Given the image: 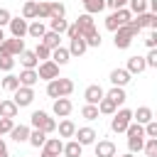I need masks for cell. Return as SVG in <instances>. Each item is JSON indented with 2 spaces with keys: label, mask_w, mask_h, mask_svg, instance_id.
Returning a JSON list of instances; mask_svg holds the SVG:
<instances>
[{
  "label": "cell",
  "mask_w": 157,
  "mask_h": 157,
  "mask_svg": "<svg viewBox=\"0 0 157 157\" xmlns=\"http://www.w3.org/2000/svg\"><path fill=\"white\" fill-rule=\"evenodd\" d=\"M42 147L49 150V152H54V155H61V150H64V140H61V137H47Z\"/></svg>",
  "instance_id": "obj_29"
},
{
  "label": "cell",
  "mask_w": 157,
  "mask_h": 157,
  "mask_svg": "<svg viewBox=\"0 0 157 157\" xmlns=\"http://www.w3.org/2000/svg\"><path fill=\"white\" fill-rule=\"evenodd\" d=\"M69 59H71V54H69V49L66 47H56V49H52V61L54 64H59V66H64V64H69Z\"/></svg>",
  "instance_id": "obj_25"
},
{
  "label": "cell",
  "mask_w": 157,
  "mask_h": 157,
  "mask_svg": "<svg viewBox=\"0 0 157 157\" xmlns=\"http://www.w3.org/2000/svg\"><path fill=\"white\" fill-rule=\"evenodd\" d=\"M44 32H47V25L42 22V20H29V25H27V37H32V39H42L44 37Z\"/></svg>",
  "instance_id": "obj_17"
},
{
  "label": "cell",
  "mask_w": 157,
  "mask_h": 157,
  "mask_svg": "<svg viewBox=\"0 0 157 157\" xmlns=\"http://www.w3.org/2000/svg\"><path fill=\"white\" fill-rule=\"evenodd\" d=\"M145 66H147V69H157V49H150V52H147Z\"/></svg>",
  "instance_id": "obj_42"
},
{
  "label": "cell",
  "mask_w": 157,
  "mask_h": 157,
  "mask_svg": "<svg viewBox=\"0 0 157 157\" xmlns=\"http://www.w3.org/2000/svg\"><path fill=\"white\" fill-rule=\"evenodd\" d=\"M69 54L71 56H83L86 52H88V44H86V39L83 37H74V39H69Z\"/></svg>",
  "instance_id": "obj_14"
},
{
  "label": "cell",
  "mask_w": 157,
  "mask_h": 157,
  "mask_svg": "<svg viewBox=\"0 0 157 157\" xmlns=\"http://www.w3.org/2000/svg\"><path fill=\"white\" fill-rule=\"evenodd\" d=\"M128 74L135 76V74H142L147 66H145V56H128V64H125Z\"/></svg>",
  "instance_id": "obj_21"
},
{
  "label": "cell",
  "mask_w": 157,
  "mask_h": 157,
  "mask_svg": "<svg viewBox=\"0 0 157 157\" xmlns=\"http://www.w3.org/2000/svg\"><path fill=\"white\" fill-rule=\"evenodd\" d=\"M17 113H20V108L15 105V101L12 98H2L0 101V118H17Z\"/></svg>",
  "instance_id": "obj_20"
},
{
  "label": "cell",
  "mask_w": 157,
  "mask_h": 157,
  "mask_svg": "<svg viewBox=\"0 0 157 157\" xmlns=\"http://www.w3.org/2000/svg\"><path fill=\"white\" fill-rule=\"evenodd\" d=\"M0 157H7V152H0Z\"/></svg>",
  "instance_id": "obj_54"
},
{
  "label": "cell",
  "mask_w": 157,
  "mask_h": 157,
  "mask_svg": "<svg viewBox=\"0 0 157 157\" xmlns=\"http://www.w3.org/2000/svg\"><path fill=\"white\" fill-rule=\"evenodd\" d=\"M120 157H135V152H125V155H120Z\"/></svg>",
  "instance_id": "obj_52"
},
{
  "label": "cell",
  "mask_w": 157,
  "mask_h": 157,
  "mask_svg": "<svg viewBox=\"0 0 157 157\" xmlns=\"http://www.w3.org/2000/svg\"><path fill=\"white\" fill-rule=\"evenodd\" d=\"M96 137H98V132H96L93 128H88V125H86V128H76V132H74V140H76L78 145H83V147H86V145H93Z\"/></svg>",
  "instance_id": "obj_11"
},
{
  "label": "cell",
  "mask_w": 157,
  "mask_h": 157,
  "mask_svg": "<svg viewBox=\"0 0 157 157\" xmlns=\"http://www.w3.org/2000/svg\"><path fill=\"white\" fill-rule=\"evenodd\" d=\"M81 157H83V155H81Z\"/></svg>",
  "instance_id": "obj_57"
},
{
  "label": "cell",
  "mask_w": 157,
  "mask_h": 157,
  "mask_svg": "<svg viewBox=\"0 0 157 157\" xmlns=\"http://www.w3.org/2000/svg\"><path fill=\"white\" fill-rule=\"evenodd\" d=\"M49 17H66V7L61 0H49Z\"/></svg>",
  "instance_id": "obj_33"
},
{
  "label": "cell",
  "mask_w": 157,
  "mask_h": 157,
  "mask_svg": "<svg viewBox=\"0 0 157 157\" xmlns=\"http://www.w3.org/2000/svg\"><path fill=\"white\" fill-rule=\"evenodd\" d=\"M105 98H110V101L120 108V105L128 101V93H125V88H123V86H113L110 91H105Z\"/></svg>",
  "instance_id": "obj_22"
},
{
  "label": "cell",
  "mask_w": 157,
  "mask_h": 157,
  "mask_svg": "<svg viewBox=\"0 0 157 157\" xmlns=\"http://www.w3.org/2000/svg\"><path fill=\"white\" fill-rule=\"evenodd\" d=\"M93 152H96V157H115L118 147H115L113 140H96L93 142Z\"/></svg>",
  "instance_id": "obj_10"
},
{
  "label": "cell",
  "mask_w": 157,
  "mask_h": 157,
  "mask_svg": "<svg viewBox=\"0 0 157 157\" xmlns=\"http://www.w3.org/2000/svg\"><path fill=\"white\" fill-rule=\"evenodd\" d=\"M142 152H145L147 157H157V137H145Z\"/></svg>",
  "instance_id": "obj_35"
},
{
  "label": "cell",
  "mask_w": 157,
  "mask_h": 157,
  "mask_svg": "<svg viewBox=\"0 0 157 157\" xmlns=\"http://www.w3.org/2000/svg\"><path fill=\"white\" fill-rule=\"evenodd\" d=\"M12 101H15L17 108L32 105V101H34V88H32V86H17V88L12 91Z\"/></svg>",
  "instance_id": "obj_5"
},
{
  "label": "cell",
  "mask_w": 157,
  "mask_h": 157,
  "mask_svg": "<svg viewBox=\"0 0 157 157\" xmlns=\"http://www.w3.org/2000/svg\"><path fill=\"white\" fill-rule=\"evenodd\" d=\"M71 93H74V81L71 78L59 76V78L47 81V96L49 98H64V96H71Z\"/></svg>",
  "instance_id": "obj_2"
},
{
  "label": "cell",
  "mask_w": 157,
  "mask_h": 157,
  "mask_svg": "<svg viewBox=\"0 0 157 157\" xmlns=\"http://www.w3.org/2000/svg\"><path fill=\"white\" fill-rule=\"evenodd\" d=\"M96 105H98V113H101V115H113V113L118 110V105H115L110 98H105V96H103V98H101Z\"/></svg>",
  "instance_id": "obj_28"
},
{
  "label": "cell",
  "mask_w": 157,
  "mask_h": 157,
  "mask_svg": "<svg viewBox=\"0 0 157 157\" xmlns=\"http://www.w3.org/2000/svg\"><path fill=\"white\" fill-rule=\"evenodd\" d=\"M2 39H5V32H2V27H0V42H2Z\"/></svg>",
  "instance_id": "obj_53"
},
{
  "label": "cell",
  "mask_w": 157,
  "mask_h": 157,
  "mask_svg": "<svg viewBox=\"0 0 157 157\" xmlns=\"http://www.w3.org/2000/svg\"><path fill=\"white\" fill-rule=\"evenodd\" d=\"M49 0H42V2H37V20H49Z\"/></svg>",
  "instance_id": "obj_39"
},
{
  "label": "cell",
  "mask_w": 157,
  "mask_h": 157,
  "mask_svg": "<svg viewBox=\"0 0 157 157\" xmlns=\"http://www.w3.org/2000/svg\"><path fill=\"white\" fill-rule=\"evenodd\" d=\"M29 125H32V128L44 130L47 135L56 130V120H54V118H52L47 110H32V115H29Z\"/></svg>",
  "instance_id": "obj_3"
},
{
  "label": "cell",
  "mask_w": 157,
  "mask_h": 157,
  "mask_svg": "<svg viewBox=\"0 0 157 157\" xmlns=\"http://www.w3.org/2000/svg\"><path fill=\"white\" fill-rule=\"evenodd\" d=\"M81 115L86 118V120H98V105H91V103H86L83 108H81Z\"/></svg>",
  "instance_id": "obj_37"
},
{
  "label": "cell",
  "mask_w": 157,
  "mask_h": 157,
  "mask_svg": "<svg viewBox=\"0 0 157 157\" xmlns=\"http://www.w3.org/2000/svg\"><path fill=\"white\" fill-rule=\"evenodd\" d=\"M17 56H20V64H22V69H37V64H39V59H37L34 49H22Z\"/></svg>",
  "instance_id": "obj_18"
},
{
  "label": "cell",
  "mask_w": 157,
  "mask_h": 157,
  "mask_svg": "<svg viewBox=\"0 0 157 157\" xmlns=\"http://www.w3.org/2000/svg\"><path fill=\"white\" fill-rule=\"evenodd\" d=\"M81 2H86V0H81Z\"/></svg>",
  "instance_id": "obj_56"
},
{
  "label": "cell",
  "mask_w": 157,
  "mask_h": 157,
  "mask_svg": "<svg viewBox=\"0 0 157 157\" xmlns=\"http://www.w3.org/2000/svg\"><path fill=\"white\" fill-rule=\"evenodd\" d=\"M27 20L22 17V15H17V17H10V22H7V27H10V37H17V39H25L27 37Z\"/></svg>",
  "instance_id": "obj_8"
},
{
  "label": "cell",
  "mask_w": 157,
  "mask_h": 157,
  "mask_svg": "<svg viewBox=\"0 0 157 157\" xmlns=\"http://www.w3.org/2000/svg\"><path fill=\"white\" fill-rule=\"evenodd\" d=\"M103 96H105V91H103L101 83H91V86H86V91H83V101L91 103V105H96Z\"/></svg>",
  "instance_id": "obj_12"
},
{
  "label": "cell",
  "mask_w": 157,
  "mask_h": 157,
  "mask_svg": "<svg viewBox=\"0 0 157 157\" xmlns=\"http://www.w3.org/2000/svg\"><path fill=\"white\" fill-rule=\"evenodd\" d=\"M17 78H20V86H32V88H34V83L39 81V76H37V69H22Z\"/></svg>",
  "instance_id": "obj_23"
},
{
  "label": "cell",
  "mask_w": 157,
  "mask_h": 157,
  "mask_svg": "<svg viewBox=\"0 0 157 157\" xmlns=\"http://www.w3.org/2000/svg\"><path fill=\"white\" fill-rule=\"evenodd\" d=\"M12 125H15L12 118H0V135H7L12 130Z\"/></svg>",
  "instance_id": "obj_44"
},
{
  "label": "cell",
  "mask_w": 157,
  "mask_h": 157,
  "mask_svg": "<svg viewBox=\"0 0 157 157\" xmlns=\"http://www.w3.org/2000/svg\"><path fill=\"white\" fill-rule=\"evenodd\" d=\"M0 152H7V145H5V140L0 137Z\"/></svg>",
  "instance_id": "obj_51"
},
{
  "label": "cell",
  "mask_w": 157,
  "mask_h": 157,
  "mask_svg": "<svg viewBox=\"0 0 157 157\" xmlns=\"http://www.w3.org/2000/svg\"><path fill=\"white\" fill-rule=\"evenodd\" d=\"M152 118H155V113H152V108H150V105H137V108L132 110V120H135V123H140V125L150 123Z\"/></svg>",
  "instance_id": "obj_19"
},
{
  "label": "cell",
  "mask_w": 157,
  "mask_h": 157,
  "mask_svg": "<svg viewBox=\"0 0 157 157\" xmlns=\"http://www.w3.org/2000/svg\"><path fill=\"white\" fill-rule=\"evenodd\" d=\"M145 44H147L150 49H157V32H155V29H152V32L145 37Z\"/></svg>",
  "instance_id": "obj_48"
},
{
  "label": "cell",
  "mask_w": 157,
  "mask_h": 157,
  "mask_svg": "<svg viewBox=\"0 0 157 157\" xmlns=\"http://www.w3.org/2000/svg\"><path fill=\"white\" fill-rule=\"evenodd\" d=\"M22 49H25V39H17V37H5V39L0 42V54L17 56Z\"/></svg>",
  "instance_id": "obj_7"
},
{
  "label": "cell",
  "mask_w": 157,
  "mask_h": 157,
  "mask_svg": "<svg viewBox=\"0 0 157 157\" xmlns=\"http://www.w3.org/2000/svg\"><path fill=\"white\" fill-rule=\"evenodd\" d=\"M140 32H142V29H140L132 20H130L128 25H120V27L113 32V44H115V49H128V47L132 44V39H135Z\"/></svg>",
  "instance_id": "obj_1"
},
{
  "label": "cell",
  "mask_w": 157,
  "mask_h": 157,
  "mask_svg": "<svg viewBox=\"0 0 157 157\" xmlns=\"http://www.w3.org/2000/svg\"><path fill=\"white\" fill-rule=\"evenodd\" d=\"M59 64H54L52 59H47V61H39L37 64V76H39V81H52V78H59Z\"/></svg>",
  "instance_id": "obj_6"
},
{
  "label": "cell",
  "mask_w": 157,
  "mask_h": 157,
  "mask_svg": "<svg viewBox=\"0 0 157 157\" xmlns=\"http://www.w3.org/2000/svg\"><path fill=\"white\" fill-rule=\"evenodd\" d=\"M142 130H145V137H157V120L152 118L150 123L142 125Z\"/></svg>",
  "instance_id": "obj_41"
},
{
  "label": "cell",
  "mask_w": 157,
  "mask_h": 157,
  "mask_svg": "<svg viewBox=\"0 0 157 157\" xmlns=\"http://www.w3.org/2000/svg\"><path fill=\"white\" fill-rule=\"evenodd\" d=\"M128 10H130L132 15L147 12V0H128Z\"/></svg>",
  "instance_id": "obj_36"
},
{
  "label": "cell",
  "mask_w": 157,
  "mask_h": 157,
  "mask_svg": "<svg viewBox=\"0 0 157 157\" xmlns=\"http://www.w3.org/2000/svg\"><path fill=\"white\" fill-rule=\"evenodd\" d=\"M0 86H2V88H5L7 93H12V91H15L17 86H20V78H17L15 74H7V76H5L2 81H0Z\"/></svg>",
  "instance_id": "obj_34"
},
{
  "label": "cell",
  "mask_w": 157,
  "mask_h": 157,
  "mask_svg": "<svg viewBox=\"0 0 157 157\" xmlns=\"http://www.w3.org/2000/svg\"><path fill=\"white\" fill-rule=\"evenodd\" d=\"M12 69H15V56H10V54H0V71L10 74Z\"/></svg>",
  "instance_id": "obj_38"
},
{
  "label": "cell",
  "mask_w": 157,
  "mask_h": 157,
  "mask_svg": "<svg viewBox=\"0 0 157 157\" xmlns=\"http://www.w3.org/2000/svg\"><path fill=\"white\" fill-rule=\"evenodd\" d=\"M44 140H47V132H44V130H39V128H32V130H29L27 142H29L32 147H37V150H39V147L44 145Z\"/></svg>",
  "instance_id": "obj_27"
},
{
  "label": "cell",
  "mask_w": 157,
  "mask_h": 157,
  "mask_svg": "<svg viewBox=\"0 0 157 157\" xmlns=\"http://www.w3.org/2000/svg\"><path fill=\"white\" fill-rule=\"evenodd\" d=\"M71 110H74V103L69 101V96H64V98H54V103H52V113H54L56 118H69Z\"/></svg>",
  "instance_id": "obj_9"
},
{
  "label": "cell",
  "mask_w": 157,
  "mask_h": 157,
  "mask_svg": "<svg viewBox=\"0 0 157 157\" xmlns=\"http://www.w3.org/2000/svg\"><path fill=\"white\" fill-rule=\"evenodd\" d=\"M29 130H32L29 125H22V123H20V125H12V130H10L7 135H10V140H12V142H17V145H20V142H27Z\"/></svg>",
  "instance_id": "obj_16"
},
{
  "label": "cell",
  "mask_w": 157,
  "mask_h": 157,
  "mask_svg": "<svg viewBox=\"0 0 157 157\" xmlns=\"http://www.w3.org/2000/svg\"><path fill=\"white\" fill-rule=\"evenodd\" d=\"M81 5H83V10H86L88 15H98V12L105 10V0H86V2H81Z\"/></svg>",
  "instance_id": "obj_30"
},
{
  "label": "cell",
  "mask_w": 157,
  "mask_h": 157,
  "mask_svg": "<svg viewBox=\"0 0 157 157\" xmlns=\"http://www.w3.org/2000/svg\"><path fill=\"white\" fill-rule=\"evenodd\" d=\"M39 42H42L44 47H49V49H56V47L61 44V34H59V32H52V29H47V32H44V37H42Z\"/></svg>",
  "instance_id": "obj_26"
},
{
  "label": "cell",
  "mask_w": 157,
  "mask_h": 157,
  "mask_svg": "<svg viewBox=\"0 0 157 157\" xmlns=\"http://www.w3.org/2000/svg\"><path fill=\"white\" fill-rule=\"evenodd\" d=\"M34 54H37V59H39V61H47V59H52V49H49V47H44L42 42H37V47H34Z\"/></svg>",
  "instance_id": "obj_40"
},
{
  "label": "cell",
  "mask_w": 157,
  "mask_h": 157,
  "mask_svg": "<svg viewBox=\"0 0 157 157\" xmlns=\"http://www.w3.org/2000/svg\"><path fill=\"white\" fill-rule=\"evenodd\" d=\"M34 2H42V0H34Z\"/></svg>",
  "instance_id": "obj_55"
},
{
  "label": "cell",
  "mask_w": 157,
  "mask_h": 157,
  "mask_svg": "<svg viewBox=\"0 0 157 157\" xmlns=\"http://www.w3.org/2000/svg\"><path fill=\"white\" fill-rule=\"evenodd\" d=\"M69 39H74V37H78V27H76V22H71L69 27H66V32H64Z\"/></svg>",
  "instance_id": "obj_49"
},
{
  "label": "cell",
  "mask_w": 157,
  "mask_h": 157,
  "mask_svg": "<svg viewBox=\"0 0 157 157\" xmlns=\"http://www.w3.org/2000/svg\"><path fill=\"white\" fill-rule=\"evenodd\" d=\"M105 7H110V10H120V7H128V0H105Z\"/></svg>",
  "instance_id": "obj_47"
},
{
  "label": "cell",
  "mask_w": 157,
  "mask_h": 157,
  "mask_svg": "<svg viewBox=\"0 0 157 157\" xmlns=\"http://www.w3.org/2000/svg\"><path fill=\"white\" fill-rule=\"evenodd\" d=\"M39 157H59V155H54V152H49V150L39 147Z\"/></svg>",
  "instance_id": "obj_50"
},
{
  "label": "cell",
  "mask_w": 157,
  "mask_h": 157,
  "mask_svg": "<svg viewBox=\"0 0 157 157\" xmlns=\"http://www.w3.org/2000/svg\"><path fill=\"white\" fill-rule=\"evenodd\" d=\"M56 132H59L61 140H64V137H74V132H76V123H74L71 118H61V120L56 123Z\"/></svg>",
  "instance_id": "obj_15"
},
{
  "label": "cell",
  "mask_w": 157,
  "mask_h": 157,
  "mask_svg": "<svg viewBox=\"0 0 157 157\" xmlns=\"http://www.w3.org/2000/svg\"><path fill=\"white\" fill-rule=\"evenodd\" d=\"M61 155H64V157H81V155H83V145H78L76 140H66Z\"/></svg>",
  "instance_id": "obj_24"
},
{
  "label": "cell",
  "mask_w": 157,
  "mask_h": 157,
  "mask_svg": "<svg viewBox=\"0 0 157 157\" xmlns=\"http://www.w3.org/2000/svg\"><path fill=\"white\" fill-rule=\"evenodd\" d=\"M120 27V22H118V17H115V12H110L108 17H105V29H110V32H115Z\"/></svg>",
  "instance_id": "obj_43"
},
{
  "label": "cell",
  "mask_w": 157,
  "mask_h": 157,
  "mask_svg": "<svg viewBox=\"0 0 157 157\" xmlns=\"http://www.w3.org/2000/svg\"><path fill=\"white\" fill-rule=\"evenodd\" d=\"M22 17L29 22V20H37V2L34 0H27L25 5H22Z\"/></svg>",
  "instance_id": "obj_32"
},
{
  "label": "cell",
  "mask_w": 157,
  "mask_h": 157,
  "mask_svg": "<svg viewBox=\"0 0 157 157\" xmlns=\"http://www.w3.org/2000/svg\"><path fill=\"white\" fill-rule=\"evenodd\" d=\"M10 17H12V12H10L7 7H0V27H7Z\"/></svg>",
  "instance_id": "obj_46"
},
{
  "label": "cell",
  "mask_w": 157,
  "mask_h": 157,
  "mask_svg": "<svg viewBox=\"0 0 157 157\" xmlns=\"http://www.w3.org/2000/svg\"><path fill=\"white\" fill-rule=\"evenodd\" d=\"M101 42H103V39H101V32H93L91 37H86V44H88V49H91V47H93V49H96V47H101Z\"/></svg>",
  "instance_id": "obj_45"
},
{
  "label": "cell",
  "mask_w": 157,
  "mask_h": 157,
  "mask_svg": "<svg viewBox=\"0 0 157 157\" xmlns=\"http://www.w3.org/2000/svg\"><path fill=\"white\" fill-rule=\"evenodd\" d=\"M66 27H69L66 17H49V29H52V32L64 34V32H66Z\"/></svg>",
  "instance_id": "obj_31"
},
{
  "label": "cell",
  "mask_w": 157,
  "mask_h": 157,
  "mask_svg": "<svg viewBox=\"0 0 157 157\" xmlns=\"http://www.w3.org/2000/svg\"><path fill=\"white\" fill-rule=\"evenodd\" d=\"M132 123V110L130 108H118L113 115H110V130L113 132H125V128Z\"/></svg>",
  "instance_id": "obj_4"
},
{
  "label": "cell",
  "mask_w": 157,
  "mask_h": 157,
  "mask_svg": "<svg viewBox=\"0 0 157 157\" xmlns=\"http://www.w3.org/2000/svg\"><path fill=\"white\" fill-rule=\"evenodd\" d=\"M108 81H110L113 86H123V88H125V86L132 81V76L128 74V69H113L110 76H108Z\"/></svg>",
  "instance_id": "obj_13"
}]
</instances>
